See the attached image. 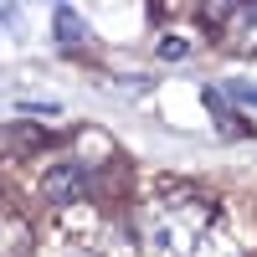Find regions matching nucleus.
I'll return each mask as SVG.
<instances>
[{
    "label": "nucleus",
    "instance_id": "nucleus-1",
    "mask_svg": "<svg viewBox=\"0 0 257 257\" xmlns=\"http://www.w3.org/2000/svg\"><path fill=\"white\" fill-rule=\"evenodd\" d=\"M211 221H216V206H211L201 190L175 185L149 196L139 211V242L149 257H206L211 247Z\"/></svg>",
    "mask_w": 257,
    "mask_h": 257
},
{
    "label": "nucleus",
    "instance_id": "nucleus-2",
    "mask_svg": "<svg viewBox=\"0 0 257 257\" xmlns=\"http://www.w3.org/2000/svg\"><path fill=\"white\" fill-rule=\"evenodd\" d=\"M88 185H93L88 165L82 160H62V165H52L47 175H41V196H47L52 206H72V201L88 196Z\"/></svg>",
    "mask_w": 257,
    "mask_h": 257
},
{
    "label": "nucleus",
    "instance_id": "nucleus-3",
    "mask_svg": "<svg viewBox=\"0 0 257 257\" xmlns=\"http://www.w3.org/2000/svg\"><path fill=\"white\" fill-rule=\"evenodd\" d=\"M52 26H57V47H67V52L88 41V21H82V11H72V6H57Z\"/></svg>",
    "mask_w": 257,
    "mask_h": 257
},
{
    "label": "nucleus",
    "instance_id": "nucleus-4",
    "mask_svg": "<svg viewBox=\"0 0 257 257\" xmlns=\"http://www.w3.org/2000/svg\"><path fill=\"white\" fill-rule=\"evenodd\" d=\"M31 252V237H26V226H21L16 216L0 221V257H26Z\"/></svg>",
    "mask_w": 257,
    "mask_h": 257
},
{
    "label": "nucleus",
    "instance_id": "nucleus-5",
    "mask_svg": "<svg viewBox=\"0 0 257 257\" xmlns=\"http://www.w3.org/2000/svg\"><path fill=\"white\" fill-rule=\"evenodd\" d=\"M160 57H185V41H175V36H165V41H160Z\"/></svg>",
    "mask_w": 257,
    "mask_h": 257
},
{
    "label": "nucleus",
    "instance_id": "nucleus-6",
    "mask_svg": "<svg viewBox=\"0 0 257 257\" xmlns=\"http://www.w3.org/2000/svg\"><path fill=\"white\" fill-rule=\"evenodd\" d=\"M57 257H93V252H82V247H62Z\"/></svg>",
    "mask_w": 257,
    "mask_h": 257
}]
</instances>
